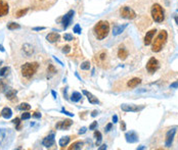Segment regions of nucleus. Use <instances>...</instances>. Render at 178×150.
Instances as JSON below:
<instances>
[{"label":"nucleus","instance_id":"nucleus-1","mask_svg":"<svg viewBox=\"0 0 178 150\" xmlns=\"http://www.w3.org/2000/svg\"><path fill=\"white\" fill-rule=\"evenodd\" d=\"M110 33V24L107 21H99L93 28V34L99 41L105 39Z\"/></svg>","mask_w":178,"mask_h":150},{"label":"nucleus","instance_id":"nucleus-2","mask_svg":"<svg viewBox=\"0 0 178 150\" xmlns=\"http://www.w3.org/2000/svg\"><path fill=\"white\" fill-rule=\"evenodd\" d=\"M168 39V33L165 30H162L159 33V35L156 37V39L153 42V46H151V51L153 52H160L163 49L164 45L166 44Z\"/></svg>","mask_w":178,"mask_h":150},{"label":"nucleus","instance_id":"nucleus-3","mask_svg":"<svg viewBox=\"0 0 178 150\" xmlns=\"http://www.w3.org/2000/svg\"><path fill=\"white\" fill-rule=\"evenodd\" d=\"M38 67H39L38 63H25V65H22V67H21L22 75H23V77L27 78V79H30V78H32L36 74Z\"/></svg>","mask_w":178,"mask_h":150},{"label":"nucleus","instance_id":"nucleus-4","mask_svg":"<svg viewBox=\"0 0 178 150\" xmlns=\"http://www.w3.org/2000/svg\"><path fill=\"white\" fill-rule=\"evenodd\" d=\"M151 17L156 23H163L165 19V11L164 8L159 4V3H155L151 7Z\"/></svg>","mask_w":178,"mask_h":150},{"label":"nucleus","instance_id":"nucleus-5","mask_svg":"<svg viewBox=\"0 0 178 150\" xmlns=\"http://www.w3.org/2000/svg\"><path fill=\"white\" fill-rule=\"evenodd\" d=\"M120 15H121L122 19H134L137 17L136 12L129 6L121 7V9H120Z\"/></svg>","mask_w":178,"mask_h":150},{"label":"nucleus","instance_id":"nucleus-6","mask_svg":"<svg viewBox=\"0 0 178 150\" xmlns=\"http://www.w3.org/2000/svg\"><path fill=\"white\" fill-rule=\"evenodd\" d=\"M160 69V63L157 58L151 57L147 63V69L149 74H155Z\"/></svg>","mask_w":178,"mask_h":150},{"label":"nucleus","instance_id":"nucleus-7","mask_svg":"<svg viewBox=\"0 0 178 150\" xmlns=\"http://www.w3.org/2000/svg\"><path fill=\"white\" fill-rule=\"evenodd\" d=\"M144 105H135V104H122L121 109L126 112H138L144 109Z\"/></svg>","mask_w":178,"mask_h":150},{"label":"nucleus","instance_id":"nucleus-8","mask_svg":"<svg viewBox=\"0 0 178 150\" xmlns=\"http://www.w3.org/2000/svg\"><path fill=\"white\" fill-rule=\"evenodd\" d=\"M74 15H75V11H74L73 9H71V10H69L63 17V19H61V25H63V28L65 30L68 29V27L71 25L72 21H73Z\"/></svg>","mask_w":178,"mask_h":150},{"label":"nucleus","instance_id":"nucleus-9","mask_svg":"<svg viewBox=\"0 0 178 150\" xmlns=\"http://www.w3.org/2000/svg\"><path fill=\"white\" fill-rule=\"evenodd\" d=\"M176 134V128H173V129L169 130L166 134V139H165V146L166 147H171L172 143H173L174 137H175Z\"/></svg>","mask_w":178,"mask_h":150},{"label":"nucleus","instance_id":"nucleus-10","mask_svg":"<svg viewBox=\"0 0 178 150\" xmlns=\"http://www.w3.org/2000/svg\"><path fill=\"white\" fill-rule=\"evenodd\" d=\"M125 138H126V141L130 144L136 143V142L138 141V135H137L136 132H134V131L127 132V133L125 134Z\"/></svg>","mask_w":178,"mask_h":150},{"label":"nucleus","instance_id":"nucleus-11","mask_svg":"<svg viewBox=\"0 0 178 150\" xmlns=\"http://www.w3.org/2000/svg\"><path fill=\"white\" fill-rule=\"evenodd\" d=\"M156 33H157V30L156 29H153V30H151V31L147 32L145 37H144V45L145 46H149L153 43V40H154V37H155Z\"/></svg>","mask_w":178,"mask_h":150},{"label":"nucleus","instance_id":"nucleus-12","mask_svg":"<svg viewBox=\"0 0 178 150\" xmlns=\"http://www.w3.org/2000/svg\"><path fill=\"white\" fill-rule=\"evenodd\" d=\"M72 125H73V121H71V119H65V121L59 122L55 125V128L57 130H68Z\"/></svg>","mask_w":178,"mask_h":150},{"label":"nucleus","instance_id":"nucleus-13","mask_svg":"<svg viewBox=\"0 0 178 150\" xmlns=\"http://www.w3.org/2000/svg\"><path fill=\"white\" fill-rule=\"evenodd\" d=\"M54 143H55L54 134H51V135H49V136H47V137H45V138L43 139V141H42V145H43L44 147H46V148L51 147V146H52Z\"/></svg>","mask_w":178,"mask_h":150},{"label":"nucleus","instance_id":"nucleus-14","mask_svg":"<svg viewBox=\"0 0 178 150\" xmlns=\"http://www.w3.org/2000/svg\"><path fill=\"white\" fill-rule=\"evenodd\" d=\"M9 11V5L6 1H3V0H0V17H5L7 15Z\"/></svg>","mask_w":178,"mask_h":150},{"label":"nucleus","instance_id":"nucleus-15","mask_svg":"<svg viewBox=\"0 0 178 150\" xmlns=\"http://www.w3.org/2000/svg\"><path fill=\"white\" fill-rule=\"evenodd\" d=\"M22 51H23L24 55H26V56H31L32 54L34 53V47L31 45V44H24L23 47H22Z\"/></svg>","mask_w":178,"mask_h":150},{"label":"nucleus","instance_id":"nucleus-16","mask_svg":"<svg viewBox=\"0 0 178 150\" xmlns=\"http://www.w3.org/2000/svg\"><path fill=\"white\" fill-rule=\"evenodd\" d=\"M128 24H125V25H115L113 27V35L114 36H118L120 34H122L124 32V30L127 28Z\"/></svg>","mask_w":178,"mask_h":150},{"label":"nucleus","instance_id":"nucleus-17","mask_svg":"<svg viewBox=\"0 0 178 150\" xmlns=\"http://www.w3.org/2000/svg\"><path fill=\"white\" fill-rule=\"evenodd\" d=\"M83 94L84 95H86L87 96V99H88V101L91 103V104H98L99 103V100L97 99L96 97H95L93 94H91L90 92H88V91H86V90H83Z\"/></svg>","mask_w":178,"mask_h":150},{"label":"nucleus","instance_id":"nucleus-18","mask_svg":"<svg viewBox=\"0 0 178 150\" xmlns=\"http://www.w3.org/2000/svg\"><path fill=\"white\" fill-rule=\"evenodd\" d=\"M59 39H61V35L59 33H54V32L49 33L46 36V40L48 42H50V43H55V42L59 41Z\"/></svg>","mask_w":178,"mask_h":150},{"label":"nucleus","instance_id":"nucleus-19","mask_svg":"<svg viewBox=\"0 0 178 150\" xmlns=\"http://www.w3.org/2000/svg\"><path fill=\"white\" fill-rule=\"evenodd\" d=\"M118 56H119V58L121 60H125L128 57V50L124 46H121L119 48V50H118Z\"/></svg>","mask_w":178,"mask_h":150},{"label":"nucleus","instance_id":"nucleus-20","mask_svg":"<svg viewBox=\"0 0 178 150\" xmlns=\"http://www.w3.org/2000/svg\"><path fill=\"white\" fill-rule=\"evenodd\" d=\"M140 83H141V79H139V78H133V79L128 81L127 86L129 88H132V89H133V88H136Z\"/></svg>","mask_w":178,"mask_h":150},{"label":"nucleus","instance_id":"nucleus-21","mask_svg":"<svg viewBox=\"0 0 178 150\" xmlns=\"http://www.w3.org/2000/svg\"><path fill=\"white\" fill-rule=\"evenodd\" d=\"M1 115L6 119H10L11 115H13V110H11L9 107H4V108L1 110Z\"/></svg>","mask_w":178,"mask_h":150},{"label":"nucleus","instance_id":"nucleus-22","mask_svg":"<svg viewBox=\"0 0 178 150\" xmlns=\"http://www.w3.org/2000/svg\"><path fill=\"white\" fill-rule=\"evenodd\" d=\"M17 90L15 89H8L6 92H5V96H6V98L8 100H13L15 98V96H17Z\"/></svg>","mask_w":178,"mask_h":150},{"label":"nucleus","instance_id":"nucleus-23","mask_svg":"<svg viewBox=\"0 0 178 150\" xmlns=\"http://www.w3.org/2000/svg\"><path fill=\"white\" fill-rule=\"evenodd\" d=\"M57 69L54 67V65L50 63V65H48V67H47V74H48V75H47V78H48V79H50L53 75H55V74H57Z\"/></svg>","mask_w":178,"mask_h":150},{"label":"nucleus","instance_id":"nucleus-24","mask_svg":"<svg viewBox=\"0 0 178 150\" xmlns=\"http://www.w3.org/2000/svg\"><path fill=\"white\" fill-rule=\"evenodd\" d=\"M70 140H71V137H70V136H66V137L61 138V140H59V146H61V147L67 146L68 144L70 143Z\"/></svg>","mask_w":178,"mask_h":150},{"label":"nucleus","instance_id":"nucleus-25","mask_svg":"<svg viewBox=\"0 0 178 150\" xmlns=\"http://www.w3.org/2000/svg\"><path fill=\"white\" fill-rule=\"evenodd\" d=\"M82 98V95L81 93H79V92H73L71 95V100L73 101V102H78V101H80Z\"/></svg>","mask_w":178,"mask_h":150},{"label":"nucleus","instance_id":"nucleus-26","mask_svg":"<svg viewBox=\"0 0 178 150\" xmlns=\"http://www.w3.org/2000/svg\"><path fill=\"white\" fill-rule=\"evenodd\" d=\"M83 142H81V141H77V142H75V143H73L72 144V146L71 147L69 148V149H73V150H79V149H81L82 147H83Z\"/></svg>","mask_w":178,"mask_h":150},{"label":"nucleus","instance_id":"nucleus-27","mask_svg":"<svg viewBox=\"0 0 178 150\" xmlns=\"http://www.w3.org/2000/svg\"><path fill=\"white\" fill-rule=\"evenodd\" d=\"M7 29L10 30V31H13V30H19L21 29V26L17 23H9L7 25Z\"/></svg>","mask_w":178,"mask_h":150},{"label":"nucleus","instance_id":"nucleus-28","mask_svg":"<svg viewBox=\"0 0 178 150\" xmlns=\"http://www.w3.org/2000/svg\"><path fill=\"white\" fill-rule=\"evenodd\" d=\"M94 137L96 138V146H98L101 143V140H103V136L101 133L99 131H95L94 132Z\"/></svg>","mask_w":178,"mask_h":150},{"label":"nucleus","instance_id":"nucleus-29","mask_svg":"<svg viewBox=\"0 0 178 150\" xmlns=\"http://www.w3.org/2000/svg\"><path fill=\"white\" fill-rule=\"evenodd\" d=\"M80 67H81L82 71H89L90 69V63L89 61H84V63H81Z\"/></svg>","mask_w":178,"mask_h":150},{"label":"nucleus","instance_id":"nucleus-30","mask_svg":"<svg viewBox=\"0 0 178 150\" xmlns=\"http://www.w3.org/2000/svg\"><path fill=\"white\" fill-rule=\"evenodd\" d=\"M19 109L20 110H23V111L30 110V109H31V105H30L29 103H22V104L19 106Z\"/></svg>","mask_w":178,"mask_h":150},{"label":"nucleus","instance_id":"nucleus-31","mask_svg":"<svg viewBox=\"0 0 178 150\" xmlns=\"http://www.w3.org/2000/svg\"><path fill=\"white\" fill-rule=\"evenodd\" d=\"M6 82H5V80H2V79H0V93L1 92H4L5 89H6Z\"/></svg>","mask_w":178,"mask_h":150},{"label":"nucleus","instance_id":"nucleus-32","mask_svg":"<svg viewBox=\"0 0 178 150\" xmlns=\"http://www.w3.org/2000/svg\"><path fill=\"white\" fill-rule=\"evenodd\" d=\"M29 11V8H25V9H20L19 11L17 12V17H22L23 15H26L27 12Z\"/></svg>","mask_w":178,"mask_h":150},{"label":"nucleus","instance_id":"nucleus-33","mask_svg":"<svg viewBox=\"0 0 178 150\" xmlns=\"http://www.w3.org/2000/svg\"><path fill=\"white\" fill-rule=\"evenodd\" d=\"M8 72H9V67H2V69H0V77L6 76L7 74H8Z\"/></svg>","mask_w":178,"mask_h":150},{"label":"nucleus","instance_id":"nucleus-34","mask_svg":"<svg viewBox=\"0 0 178 150\" xmlns=\"http://www.w3.org/2000/svg\"><path fill=\"white\" fill-rule=\"evenodd\" d=\"M13 123L15 124V126H17V131H20V129H21V119H20L19 117H17V119H13Z\"/></svg>","mask_w":178,"mask_h":150},{"label":"nucleus","instance_id":"nucleus-35","mask_svg":"<svg viewBox=\"0 0 178 150\" xmlns=\"http://www.w3.org/2000/svg\"><path fill=\"white\" fill-rule=\"evenodd\" d=\"M73 31L75 32L76 34H81V32H82V29H81V27H80V25H75L74 26V28H73Z\"/></svg>","mask_w":178,"mask_h":150},{"label":"nucleus","instance_id":"nucleus-36","mask_svg":"<svg viewBox=\"0 0 178 150\" xmlns=\"http://www.w3.org/2000/svg\"><path fill=\"white\" fill-rule=\"evenodd\" d=\"M64 39H65L66 41H73L74 37H73V35L67 33V34H65V35H64Z\"/></svg>","mask_w":178,"mask_h":150},{"label":"nucleus","instance_id":"nucleus-37","mask_svg":"<svg viewBox=\"0 0 178 150\" xmlns=\"http://www.w3.org/2000/svg\"><path fill=\"white\" fill-rule=\"evenodd\" d=\"M61 51H63V53H65V54H67V53H69L70 51H71V46L69 45H66L63 47V49H61Z\"/></svg>","mask_w":178,"mask_h":150},{"label":"nucleus","instance_id":"nucleus-38","mask_svg":"<svg viewBox=\"0 0 178 150\" xmlns=\"http://www.w3.org/2000/svg\"><path fill=\"white\" fill-rule=\"evenodd\" d=\"M31 117H32L31 113L24 112L23 115H22V119H23V121H25V119H31Z\"/></svg>","mask_w":178,"mask_h":150},{"label":"nucleus","instance_id":"nucleus-39","mask_svg":"<svg viewBox=\"0 0 178 150\" xmlns=\"http://www.w3.org/2000/svg\"><path fill=\"white\" fill-rule=\"evenodd\" d=\"M97 122H93L92 124H91L90 126H89V130H95L97 128Z\"/></svg>","mask_w":178,"mask_h":150},{"label":"nucleus","instance_id":"nucleus-40","mask_svg":"<svg viewBox=\"0 0 178 150\" xmlns=\"http://www.w3.org/2000/svg\"><path fill=\"white\" fill-rule=\"evenodd\" d=\"M112 128H113V124H112V123L107 124V127L105 128V131L107 133V132H110V131H111V130H112Z\"/></svg>","mask_w":178,"mask_h":150},{"label":"nucleus","instance_id":"nucleus-41","mask_svg":"<svg viewBox=\"0 0 178 150\" xmlns=\"http://www.w3.org/2000/svg\"><path fill=\"white\" fill-rule=\"evenodd\" d=\"M32 117H33L34 119H41V113H40V112H34L33 115H32Z\"/></svg>","mask_w":178,"mask_h":150},{"label":"nucleus","instance_id":"nucleus-42","mask_svg":"<svg viewBox=\"0 0 178 150\" xmlns=\"http://www.w3.org/2000/svg\"><path fill=\"white\" fill-rule=\"evenodd\" d=\"M105 56H107V54H105V52H101V54L98 55V58L101 59V60H105Z\"/></svg>","mask_w":178,"mask_h":150},{"label":"nucleus","instance_id":"nucleus-43","mask_svg":"<svg viewBox=\"0 0 178 150\" xmlns=\"http://www.w3.org/2000/svg\"><path fill=\"white\" fill-rule=\"evenodd\" d=\"M170 87L173 88V89H176V88H178V81H175L174 83H172L171 85H170Z\"/></svg>","mask_w":178,"mask_h":150},{"label":"nucleus","instance_id":"nucleus-44","mask_svg":"<svg viewBox=\"0 0 178 150\" xmlns=\"http://www.w3.org/2000/svg\"><path fill=\"white\" fill-rule=\"evenodd\" d=\"M61 112L65 113V115H69V117H74V113H71V112H69V111L65 110V108H64L63 110H61Z\"/></svg>","mask_w":178,"mask_h":150},{"label":"nucleus","instance_id":"nucleus-45","mask_svg":"<svg viewBox=\"0 0 178 150\" xmlns=\"http://www.w3.org/2000/svg\"><path fill=\"white\" fill-rule=\"evenodd\" d=\"M86 131H87V129H86L85 127H83V128H81V129H80L79 134H80V135H83V134L86 133Z\"/></svg>","mask_w":178,"mask_h":150},{"label":"nucleus","instance_id":"nucleus-46","mask_svg":"<svg viewBox=\"0 0 178 150\" xmlns=\"http://www.w3.org/2000/svg\"><path fill=\"white\" fill-rule=\"evenodd\" d=\"M42 30H45V27H35V28H33V31H42Z\"/></svg>","mask_w":178,"mask_h":150},{"label":"nucleus","instance_id":"nucleus-47","mask_svg":"<svg viewBox=\"0 0 178 150\" xmlns=\"http://www.w3.org/2000/svg\"><path fill=\"white\" fill-rule=\"evenodd\" d=\"M120 126H121L122 131H125V130H126V124H125V122L122 121V122H121V125H120Z\"/></svg>","mask_w":178,"mask_h":150},{"label":"nucleus","instance_id":"nucleus-48","mask_svg":"<svg viewBox=\"0 0 178 150\" xmlns=\"http://www.w3.org/2000/svg\"><path fill=\"white\" fill-rule=\"evenodd\" d=\"M97 115H98V111H97V110H93L92 113H91V117H95Z\"/></svg>","mask_w":178,"mask_h":150},{"label":"nucleus","instance_id":"nucleus-49","mask_svg":"<svg viewBox=\"0 0 178 150\" xmlns=\"http://www.w3.org/2000/svg\"><path fill=\"white\" fill-rule=\"evenodd\" d=\"M107 146L105 145V144H103V145H101V147H98V150H105V149H107Z\"/></svg>","mask_w":178,"mask_h":150},{"label":"nucleus","instance_id":"nucleus-50","mask_svg":"<svg viewBox=\"0 0 178 150\" xmlns=\"http://www.w3.org/2000/svg\"><path fill=\"white\" fill-rule=\"evenodd\" d=\"M113 122H114V124H116V123H118V117L117 115H113Z\"/></svg>","mask_w":178,"mask_h":150},{"label":"nucleus","instance_id":"nucleus-51","mask_svg":"<svg viewBox=\"0 0 178 150\" xmlns=\"http://www.w3.org/2000/svg\"><path fill=\"white\" fill-rule=\"evenodd\" d=\"M0 51H1V52H4V51H5V49L3 48V46L1 45V44H0Z\"/></svg>","mask_w":178,"mask_h":150},{"label":"nucleus","instance_id":"nucleus-52","mask_svg":"<svg viewBox=\"0 0 178 150\" xmlns=\"http://www.w3.org/2000/svg\"><path fill=\"white\" fill-rule=\"evenodd\" d=\"M51 94H52L53 98H57V93H55V91H51Z\"/></svg>","mask_w":178,"mask_h":150},{"label":"nucleus","instance_id":"nucleus-53","mask_svg":"<svg viewBox=\"0 0 178 150\" xmlns=\"http://www.w3.org/2000/svg\"><path fill=\"white\" fill-rule=\"evenodd\" d=\"M174 19H175L176 24H177V25H178V17H177V15H175V17H174Z\"/></svg>","mask_w":178,"mask_h":150},{"label":"nucleus","instance_id":"nucleus-54","mask_svg":"<svg viewBox=\"0 0 178 150\" xmlns=\"http://www.w3.org/2000/svg\"><path fill=\"white\" fill-rule=\"evenodd\" d=\"M141 150V149H145V147H144V146H140V147H138V148H137V150Z\"/></svg>","mask_w":178,"mask_h":150}]
</instances>
